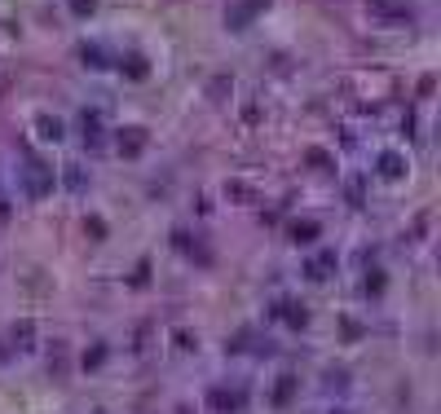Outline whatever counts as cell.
Here are the masks:
<instances>
[{"label":"cell","mask_w":441,"mask_h":414,"mask_svg":"<svg viewBox=\"0 0 441 414\" xmlns=\"http://www.w3.org/2000/svg\"><path fill=\"white\" fill-rule=\"evenodd\" d=\"M40 132H44V141H62V124L49 115H40Z\"/></svg>","instance_id":"obj_11"},{"label":"cell","mask_w":441,"mask_h":414,"mask_svg":"<svg viewBox=\"0 0 441 414\" xmlns=\"http://www.w3.org/2000/svg\"><path fill=\"white\" fill-rule=\"evenodd\" d=\"M84 141L89 145L102 141V115H84Z\"/></svg>","instance_id":"obj_10"},{"label":"cell","mask_w":441,"mask_h":414,"mask_svg":"<svg viewBox=\"0 0 441 414\" xmlns=\"http://www.w3.org/2000/svg\"><path fill=\"white\" fill-rule=\"evenodd\" d=\"M80 57H84V62H93V66H98V71L106 66V53H102L98 44H84V48H80Z\"/></svg>","instance_id":"obj_12"},{"label":"cell","mask_w":441,"mask_h":414,"mask_svg":"<svg viewBox=\"0 0 441 414\" xmlns=\"http://www.w3.org/2000/svg\"><path fill=\"white\" fill-rule=\"evenodd\" d=\"M282 322H287V326H305L309 322L305 304H282Z\"/></svg>","instance_id":"obj_8"},{"label":"cell","mask_w":441,"mask_h":414,"mask_svg":"<svg viewBox=\"0 0 441 414\" xmlns=\"http://www.w3.org/2000/svg\"><path fill=\"white\" fill-rule=\"evenodd\" d=\"M309 163H314V168H331V159H327L323 150H309Z\"/></svg>","instance_id":"obj_14"},{"label":"cell","mask_w":441,"mask_h":414,"mask_svg":"<svg viewBox=\"0 0 441 414\" xmlns=\"http://www.w3.org/2000/svg\"><path fill=\"white\" fill-rule=\"evenodd\" d=\"M22 181H27V194H31V199H40V194L53 190V172H49L40 159H27V177H22Z\"/></svg>","instance_id":"obj_1"},{"label":"cell","mask_w":441,"mask_h":414,"mask_svg":"<svg viewBox=\"0 0 441 414\" xmlns=\"http://www.w3.org/2000/svg\"><path fill=\"white\" fill-rule=\"evenodd\" d=\"M141 145H146V132H141V128H128V132H119V150H124V154H137Z\"/></svg>","instance_id":"obj_5"},{"label":"cell","mask_w":441,"mask_h":414,"mask_svg":"<svg viewBox=\"0 0 441 414\" xmlns=\"http://www.w3.org/2000/svg\"><path fill=\"white\" fill-rule=\"evenodd\" d=\"M260 9H265V0H238L230 14H225V27H230V31H243L247 22H252V18L260 14Z\"/></svg>","instance_id":"obj_2"},{"label":"cell","mask_w":441,"mask_h":414,"mask_svg":"<svg viewBox=\"0 0 441 414\" xmlns=\"http://www.w3.org/2000/svg\"><path fill=\"white\" fill-rule=\"evenodd\" d=\"M128 75L141 80V75H146V62H141V57H128Z\"/></svg>","instance_id":"obj_13"},{"label":"cell","mask_w":441,"mask_h":414,"mask_svg":"<svg viewBox=\"0 0 441 414\" xmlns=\"http://www.w3.org/2000/svg\"><path fill=\"white\" fill-rule=\"evenodd\" d=\"M331 264H336V251H323L318 260H309V278H314V282H323V278L331 273Z\"/></svg>","instance_id":"obj_6"},{"label":"cell","mask_w":441,"mask_h":414,"mask_svg":"<svg viewBox=\"0 0 441 414\" xmlns=\"http://www.w3.org/2000/svg\"><path fill=\"white\" fill-rule=\"evenodd\" d=\"M212 406L217 410H238L243 406V393H212Z\"/></svg>","instance_id":"obj_9"},{"label":"cell","mask_w":441,"mask_h":414,"mask_svg":"<svg viewBox=\"0 0 441 414\" xmlns=\"http://www.w3.org/2000/svg\"><path fill=\"white\" fill-rule=\"evenodd\" d=\"M318 234H323V225H318V221H296L291 225V238L296 242H309V238H318Z\"/></svg>","instance_id":"obj_7"},{"label":"cell","mask_w":441,"mask_h":414,"mask_svg":"<svg viewBox=\"0 0 441 414\" xmlns=\"http://www.w3.org/2000/svg\"><path fill=\"white\" fill-rule=\"evenodd\" d=\"M379 177H384V181L406 177V159H402L397 150H384V154H379Z\"/></svg>","instance_id":"obj_4"},{"label":"cell","mask_w":441,"mask_h":414,"mask_svg":"<svg viewBox=\"0 0 441 414\" xmlns=\"http://www.w3.org/2000/svg\"><path fill=\"white\" fill-rule=\"evenodd\" d=\"M371 14L375 18H397V22H411L415 9L406 5V0H371Z\"/></svg>","instance_id":"obj_3"}]
</instances>
